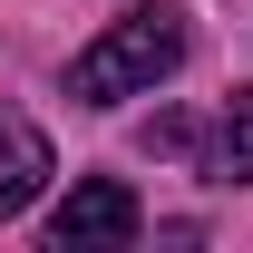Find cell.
<instances>
[{"mask_svg":"<svg viewBox=\"0 0 253 253\" xmlns=\"http://www.w3.org/2000/svg\"><path fill=\"white\" fill-rule=\"evenodd\" d=\"M205 175H214V185H253V88L224 97L214 136H205Z\"/></svg>","mask_w":253,"mask_h":253,"instance_id":"obj_4","label":"cell"},{"mask_svg":"<svg viewBox=\"0 0 253 253\" xmlns=\"http://www.w3.org/2000/svg\"><path fill=\"white\" fill-rule=\"evenodd\" d=\"M146 146H156V156H175V146H195V126H185V117H156V126H146Z\"/></svg>","mask_w":253,"mask_h":253,"instance_id":"obj_5","label":"cell"},{"mask_svg":"<svg viewBox=\"0 0 253 253\" xmlns=\"http://www.w3.org/2000/svg\"><path fill=\"white\" fill-rule=\"evenodd\" d=\"M136 234H146V214H136V195H126L117 175L68 185L59 214H49V253H126Z\"/></svg>","mask_w":253,"mask_h":253,"instance_id":"obj_2","label":"cell"},{"mask_svg":"<svg viewBox=\"0 0 253 253\" xmlns=\"http://www.w3.org/2000/svg\"><path fill=\"white\" fill-rule=\"evenodd\" d=\"M175 68H185V10H175V0H136V10H117V20L78 49L68 97H78V107H117V97H146L156 78H175Z\"/></svg>","mask_w":253,"mask_h":253,"instance_id":"obj_1","label":"cell"},{"mask_svg":"<svg viewBox=\"0 0 253 253\" xmlns=\"http://www.w3.org/2000/svg\"><path fill=\"white\" fill-rule=\"evenodd\" d=\"M49 175H59V166H49L39 117H10V107H0V224H10V214H30Z\"/></svg>","mask_w":253,"mask_h":253,"instance_id":"obj_3","label":"cell"}]
</instances>
